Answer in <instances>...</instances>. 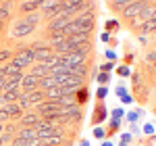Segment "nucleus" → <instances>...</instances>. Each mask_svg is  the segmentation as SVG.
<instances>
[{
	"label": "nucleus",
	"mask_w": 156,
	"mask_h": 146,
	"mask_svg": "<svg viewBox=\"0 0 156 146\" xmlns=\"http://www.w3.org/2000/svg\"><path fill=\"white\" fill-rule=\"evenodd\" d=\"M154 19H156V13H154Z\"/></svg>",
	"instance_id": "ea45409f"
},
{
	"label": "nucleus",
	"mask_w": 156,
	"mask_h": 146,
	"mask_svg": "<svg viewBox=\"0 0 156 146\" xmlns=\"http://www.w3.org/2000/svg\"><path fill=\"white\" fill-rule=\"evenodd\" d=\"M34 31H36V25H27V23L17 21L15 27H12V38H25L29 34H34Z\"/></svg>",
	"instance_id": "7ed1b4c3"
},
{
	"label": "nucleus",
	"mask_w": 156,
	"mask_h": 146,
	"mask_svg": "<svg viewBox=\"0 0 156 146\" xmlns=\"http://www.w3.org/2000/svg\"><path fill=\"white\" fill-rule=\"evenodd\" d=\"M100 119H104V107H98L96 109V119L94 121H100Z\"/></svg>",
	"instance_id": "bb28decb"
},
{
	"label": "nucleus",
	"mask_w": 156,
	"mask_h": 146,
	"mask_svg": "<svg viewBox=\"0 0 156 146\" xmlns=\"http://www.w3.org/2000/svg\"><path fill=\"white\" fill-rule=\"evenodd\" d=\"M17 138H21V140H36V130L34 127H19V132H17Z\"/></svg>",
	"instance_id": "ddd939ff"
},
{
	"label": "nucleus",
	"mask_w": 156,
	"mask_h": 146,
	"mask_svg": "<svg viewBox=\"0 0 156 146\" xmlns=\"http://www.w3.org/2000/svg\"><path fill=\"white\" fill-rule=\"evenodd\" d=\"M0 146H4V142H2V138H0Z\"/></svg>",
	"instance_id": "c9c22d12"
},
{
	"label": "nucleus",
	"mask_w": 156,
	"mask_h": 146,
	"mask_svg": "<svg viewBox=\"0 0 156 146\" xmlns=\"http://www.w3.org/2000/svg\"><path fill=\"white\" fill-rule=\"evenodd\" d=\"M85 73H87V67H85V63H81V65H71V75L83 77Z\"/></svg>",
	"instance_id": "6ab92c4d"
},
{
	"label": "nucleus",
	"mask_w": 156,
	"mask_h": 146,
	"mask_svg": "<svg viewBox=\"0 0 156 146\" xmlns=\"http://www.w3.org/2000/svg\"><path fill=\"white\" fill-rule=\"evenodd\" d=\"M11 59H12V52H11V50H0V63L11 61Z\"/></svg>",
	"instance_id": "b1692460"
},
{
	"label": "nucleus",
	"mask_w": 156,
	"mask_h": 146,
	"mask_svg": "<svg viewBox=\"0 0 156 146\" xmlns=\"http://www.w3.org/2000/svg\"><path fill=\"white\" fill-rule=\"evenodd\" d=\"M2 69H4V77H15V75H21V69H19L15 63H9V65H4Z\"/></svg>",
	"instance_id": "f3484780"
},
{
	"label": "nucleus",
	"mask_w": 156,
	"mask_h": 146,
	"mask_svg": "<svg viewBox=\"0 0 156 146\" xmlns=\"http://www.w3.org/2000/svg\"><path fill=\"white\" fill-rule=\"evenodd\" d=\"M2 111L9 115V119H12V117H17V119H19V117L23 115V109H21L17 102H9V104H4V107H2Z\"/></svg>",
	"instance_id": "1a4fd4ad"
},
{
	"label": "nucleus",
	"mask_w": 156,
	"mask_h": 146,
	"mask_svg": "<svg viewBox=\"0 0 156 146\" xmlns=\"http://www.w3.org/2000/svg\"><path fill=\"white\" fill-rule=\"evenodd\" d=\"M37 123H40V115H36V113H27V115H21V117H19L17 125H19V127H36Z\"/></svg>",
	"instance_id": "0eeeda50"
},
{
	"label": "nucleus",
	"mask_w": 156,
	"mask_h": 146,
	"mask_svg": "<svg viewBox=\"0 0 156 146\" xmlns=\"http://www.w3.org/2000/svg\"><path fill=\"white\" fill-rule=\"evenodd\" d=\"M2 27H4V21H0V29H2Z\"/></svg>",
	"instance_id": "f704fd0d"
},
{
	"label": "nucleus",
	"mask_w": 156,
	"mask_h": 146,
	"mask_svg": "<svg viewBox=\"0 0 156 146\" xmlns=\"http://www.w3.org/2000/svg\"><path fill=\"white\" fill-rule=\"evenodd\" d=\"M129 121H137V113H129Z\"/></svg>",
	"instance_id": "2f4dec72"
},
{
	"label": "nucleus",
	"mask_w": 156,
	"mask_h": 146,
	"mask_svg": "<svg viewBox=\"0 0 156 146\" xmlns=\"http://www.w3.org/2000/svg\"><path fill=\"white\" fill-rule=\"evenodd\" d=\"M146 6V2H142V0H135V2H131V4H127L125 9H123V17H127V19H133V17H137L140 13H142V9Z\"/></svg>",
	"instance_id": "20e7f679"
},
{
	"label": "nucleus",
	"mask_w": 156,
	"mask_h": 146,
	"mask_svg": "<svg viewBox=\"0 0 156 146\" xmlns=\"http://www.w3.org/2000/svg\"><path fill=\"white\" fill-rule=\"evenodd\" d=\"M21 88H23V94H27V92H34V90H37L40 88V79H37L36 75H23V79H21Z\"/></svg>",
	"instance_id": "39448f33"
},
{
	"label": "nucleus",
	"mask_w": 156,
	"mask_h": 146,
	"mask_svg": "<svg viewBox=\"0 0 156 146\" xmlns=\"http://www.w3.org/2000/svg\"><path fill=\"white\" fill-rule=\"evenodd\" d=\"M156 13V6H152V4H146L144 9H142V13L137 15V19H140V23H146L148 19H152Z\"/></svg>",
	"instance_id": "f8f14e48"
},
{
	"label": "nucleus",
	"mask_w": 156,
	"mask_h": 146,
	"mask_svg": "<svg viewBox=\"0 0 156 146\" xmlns=\"http://www.w3.org/2000/svg\"><path fill=\"white\" fill-rule=\"evenodd\" d=\"M79 100H87V90H79Z\"/></svg>",
	"instance_id": "cd10ccee"
},
{
	"label": "nucleus",
	"mask_w": 156,
	"mask_h": 146,
	"mask_svg": "<svg viewBox=\"0 0 156 146\" xmlns=\"http://www.w3.org/2000/svg\"><path fill=\"white\" fill-rule=\"evenodd\" d=\"M150 29H156V19L152 17V19H148L144 23V31H150Z\"/></svg>",
	"instance_id": "393cba45"
},
{
	"label": "nucleus",
	"mask_w": 156,
	"mask_h": 146,
	"mask_svg": "<svg viewBox=\"0 0 156 146\" xmlns=\"http://www.w3.org/2000/svg\"><path fill=\"white\" fill-rule=\"evenodd\" d=\"M21 23H27V25H37L40 23V13H29V15H25L19 19Z\"/></svg>",
	"instance_id": "a211bd4d"
},
{
	"label": "nucleus",
	"mask_w": 156,
	"mask_h": 146,
	"mask_svg": "<svg viewBox=\"0 0 156 146\" xmlns=\"http://www.w3.org/2000/svg\"><path fill=\"white\" fill-rule=\"evenodd\" d=\"M0 92H4V79H0Z\"/></svg>",
	"instance_id": "473e14b6"
},
{
	"label": "nucleus",
	"mask_w": 156,
	"mask_h": 146,
	"mask_svg": "<svg viewBox=\"0 0 156 146\" xmlns=\"http://www.w3.org/2000/svg\"><path fill=\"white\" fill-rule=\"evenodd\" d=\"M104 96H106V88H100V90H98V98L102 100Z\"/></svg>",
	"instance_id": "c85d7f7f"
},
{
	"label": "nucleus",
	"mask_w": 156,
	"mask_h": 146,
	"mask_svg": "<svg viewBox=\"0 0 156 146\" xmlns=\"http://www.w3.org/2000/svg\"><path fill=\"white\" fill-rule=\"evenodd\" d=\"M148 61H156V50H152V52H148Z\"/></svg>",
	"instance_id": "c756f323"
},
{
	"label": "nucleus",
	"mask_w": 156,
	"mask_h": 146,
	"mask_svg": "<svg viewBox=\"0 0 156 146\" xmlns=\"http://www.w3.org/2000/svg\"><path fill=\"white\" fill-rule=\"evenodd\" d=\"M108 79H110V75H108V73H100V75H98V82H100V84H108Z\"/></svg>",
	"instance_id": "a878e982"
},
{
	"label": "nucleus",
	"mask_w": 156,
	"mask_h": 146,
	"mask_svg": "<svg viewBox=\"0 0 156 146\" xmlns=\"http://www.w3.org/2000/svg\"><path fill=\"white\" fill-rule=\"evenodd\" d=\"M40 9V2L37 0H25L23 4H19V11L21 13H36Z\"/></svg>",
	"instance_id": "4468645a"
},
{
	"label": "nucleus",
	"mask_w": 156,
	"mask_h": 146,
	"mask_svg": "<svg viewBox=\"0 0 156 146\" xmlns=\"http://www.w3.org/2000/svg\"><path fill=\"white\" fill-rule=\"evenodd\" d=\"M110 69H112V65H110V63H106V65L102 67V71H104V73H108V71H110Z\"/></svg>",
	"instance_id": "7c9ffc66"
},
{
	"label": "nucleus",
	"mask_w": 156,
	"mask_h": 146,
	"mask_svg": "<svg viewBox=\"0 0 156 146\" xmlns=\"http://www.w3.org/2000/svg\"><path fill=\"white\" fill-rule=\"evenodd\" d=\"M0 2H2V0H0Z\"/></svg>",
	"instance_id": "a19ab883"
},
{
	"label": "nucleus",
	"mask_w": 156,
	"mask_h": 146,
	"mask_svg": "<svg viewBox=\"0 0 156 146\" xmlns=\"http://www.w3.org/2000/svg\"><path fill=\"white\" fill-rule=\"evenodd\" d=\"M21 79H23V73H21V75H15V77H4V92H9V90H19Z\"/></svg>",
	"instance_id": "9d476101"
},
{
	"label": "nucleus",
	"mask_w": 156,
	"mask_h": 146,
	"mask_svg": "<svg viewBox=\"0 0 156 146\" xmlns=\"http://www.w3.org/2000/svg\"><path fill=\"white\" fill-rule=\"evenodd\" d=\"M154 69H156V61H154Z\"/></svg>",
	"instance_id": "4c0bfd02"
},
{
	"label": "nucleus",
	"mask_w": 156,
	"mask_h": 146,
	"mask_svg": "<svg viewBox=\"0 0 156 146\" xmlns=\"http://www.w3.org/2000/svg\"><path fill=\"white\" fill-rule=\"evenodd\" d=\"M154 31H156V29H154Z\"/></svg>",
	"instance_id": "79ce46f5"
},
{
	"label": "nucleus",
	"mask_w": 156,
	"mask_h": 146,
	"mask_svg": "<svg viewBox=\"0 0 156 146\" xmlns=\"http://www.w3.org/2000/svg\"><path fill=\"white\" fill-rule=\"evenodd\" d=\"M56 4H58V0H44L40 9H42V11H46V9H52V6H56Z\"/></svg>",
	"instance_id": "5701e85b"
},
{
	"label": "nucleus",
	"mask_w": 156,
	"mask_h": 146,
	"mask_svg": "<svg viewBox=\"0 0 156 146\" xmlns=\"http://www.w3.org/2000/svg\"><path fill=\"white\" fill-rule=\"evenodd\" d=\"M12 59H19V61H23L25 65H31V63L36 61V57H34V48H19L15 54H12Z\"/></svg>",
	"instance_id": "423d86ee"
},
{
	"label": "nucleus",
	"mask_w": 156,
	"mask_h": 146,
	"mask_svg": "<svg viewBox=\"0 0 156 146\" xmlns=\"http://www.w3.org/2000/svg\"><path fill=\"white\" fill-rule=\"evenodd\" d=\"M21 90H9V92H2L0 94V104L4 107V104H9V102H17L19 98H21Z\"/></svg>",
	"instance_id": "6e6552de"
},
{
	"label": "nucleus",
	"mask_w": 156,
	"mask_h": 146,
	"mask_svg": "<svg viewBox=\"0 0 156 146\" xmlns=\"http://www.w3.org/2000/svg\"><path fill=\"white\" fill-rule=\"evenodd\" d=\"M46 100V92L44 90H34V92H27V94H21V98L17 100V104L21 109H27V107H34V104H42Z\"/></svg>",
	"instance_id": "f257e3e1"
},
{
	"label": "nucleus",
	"mask_w": 156,
	"mask_h": 146,
	"mask_svg": "<svg viewBox=\"0 0 156 146\" xmlns=\"http://www.w3.org/2000/svg\"><path fill=\"white\" fill-rule=\"evenodd\" d=\"M4 134V123H0V136Z\"/></svg>",
	"instance_id": "72a5a7b5"
},
{
	"label": "nucleus",
	"mask_w": 156,
	"mask_h": 146,
	"mask_svg": "<svg viewBox=\"0 0 156 146\" xmlns=\"http://www.w3.org/2000/svg\"><path fill=\"white\" fill-rule=\"evenodd\" d=\"M15 132H19V125L17 123H4V134H15Z\"/></svg>",
	"instance_id": "4be33fe9"
},
{
	"label": "nucleus",
	"mask_w": 156,
	"mask_h": 146,
	"mask_svg": "<svg viewBox=\"0 0 156 146\" xmlns=\"http://www.w3.org/2000/svg\"><path fill=\"white\" fill-rule=\"evenodd\" d=\"M58 2H65V0H58Z\"/></svg>",
	"instance_id": "58836bf2"
},
{
	"label": "nucleus",
	"mask_w": 156,
	"mask_h": 146,
	"mask_svg": "<svg viewBox=\"0 0 156 146\" xmlns=\"http://www.w3.org/2000/svg\"><path fill=\"white\" fill-rule=\"evenodd\" d=\"M56 79H54V77H52V75H48V77H42V79H40V88H42V90H44V92H46V90H52V88H56Z\"/></svg>",
	"instance_id": "2eb2a0df"
},
{
	"label": "nucleus",
	"mask_w": 156,
	"mask_h": 146,
	"mask_svg": "<svg viewBox=\"0 0 156 146\" xmlns=\"http://www.w3.org/2000/svg\"><path fill=\"white\" fill-rule=\"evenodd\" d=\"M31 75H36L37 79L48 77L50 75V67L46 65V63H37V65H34V69H31Z\"/></svg>",
	"instance_id": "9b49d317"
},
{
	"label": "nucleus",
	"mask_w": 156,
	"mask_h": 146,
	"mask_svg": "<svg viewBox=\"0 0 156 146\" xmlns=\"http://www.w3.org/2000/svg\"><path fill=\"white\" fill-rule=\"evenodd\" d=\"M4 2H9V4H11V2H12V0H4Z\"/></svg>",
	"instance_id": "e433bc0d"
},
{
	"label": "nucleus",
	"mask_w": 156,
	"mask_h": 146,
	"mask_svg": "<svg viewBox=\"0 0 156 146\" xmlns=\"http://www.w3.org/2000/svg\"><path fill=\"white\" fill-rule=\"evenodd\" d=\"M54 127H56V123L52 121V119H40V123H37L34 130H36V134H37V132H44V130H54Z\"/></svg>",
	"instance_id": "dca6fc26"
},
{
	"label": "nucleus",
	"mask_w": 156,
	"mask_h": 146,
	"mask_svg": "<svg viewBox=\"0 0 156 146\" xmlns=\"http://www.w3.org/2000/svg\"><path fill=\"white\" fill-rule=\"evenodd\" d=\"M131 2H135V0H112V9H125Z\"/></svg>",
	"instance_id": "412c9836"
},
{
	"label": "nucleus",
	"mask_w": 156,
	"mask_h": 146,
	"mask_svg": "<svg viewBox=\"0 0 156 146\" xmlns=\"http://www.w3.org/2000/svg\"><path fill=\"white\" fill-rule=\"evenodd\" d=\"M60 96H62V90H60V86L52 88V90H46V98H48V100H58Z\"/></svg>",
	"instance_id": "aec40b11"
},
{
	"label": "nucleus",
	"mask_w": 156,
	"mask_h": 146,
	"mask_svg": "<svg viewBox=\"0 0 156 146\" xmlns=\"http://www.w3.org/2000/svg\"><path fill=\"white\" fill-rule=\"evenodd\" d=\"M73 19L71 17H67V15H58V17H54V19H50L48 23V31H65L69 23H71Z\"/></svg>",
	"instance_id": "f03ea898"
}]
</instances>
